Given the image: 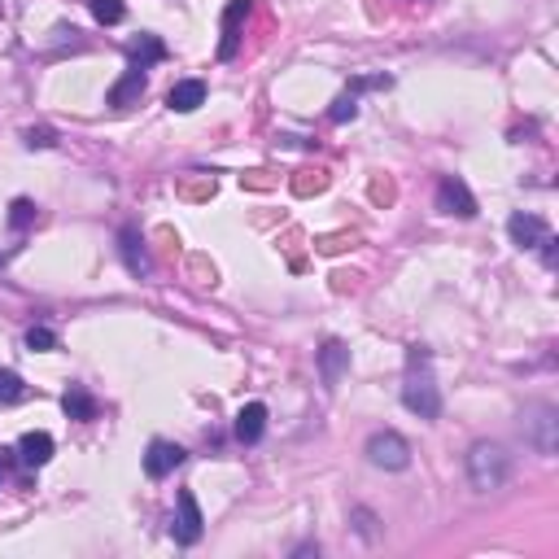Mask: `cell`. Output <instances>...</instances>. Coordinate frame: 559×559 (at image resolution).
Returning <instances> with one entry per match:
<instances>
[{
	"label": "cell",
	"mask_w": 559,
	"mask_h": 559,
	"mask_svg": "<svg viewBox=\"0 0 559 559\" xmlns=\"http://www.w3.org/2000/svg\"><path fill=\"white\" fill-rule=\"evenodd\" d=\"M249 18V0H227L223 9V40H219V61H232L240 53V22Z\"/></svg>",
	"instance_id": "8"
},
{
	"label": "cell",
	"mask_w": 559,
	"mask_h": 559,
	"mask_svg": "<svg viewBox=\"0 0 559 559\" xmlns=\"http://www.w3.org/2000/svg\"><path fill=\"white\" fill-rule=\"evenodd\" d=\"M402 406L419 419H438L441 416V389L433 376V354L424 345L406 350V376H402Z\"/></svg>",
	"instance_id": "1"
},
{
	"label": "cell",
	"mask_w": 559,
	"mask_h": 559,
	"mask_svg": "<svg viewBox=\"0 0 559 559\" xmlns=\"http://www.w3.org/2000/svg\"><path fill=\"white\" fill-rule=\"evenodd\" d=\"M507 477H512V455L502 450L499 441H477L468 450V480H472V490H480V494L502 490Z\"/></svg>",
	"instance_id": "2"
},
{
	"label": "cell",
	"mask_w": 559,
	"mask_h": 559,
	"mask_svg": "<svg viewBox=\"0 0 559 559\" xmlns=\"http://www.w3.org/2000/svg\"><path fill=\"white\" fill-rule=\"evenodd\" d=\"M507 232H512V240H516L520 249H538L542 240L551 237V227H546L538 215H512V219H507Z\"/></svg>",
	"instance_id": "13"
},
{
	"label": "cell",
	"mask_w": 559,
	"mask_h": 559,
	"mask_svg": "<svg viewBox=\"0 0 559 559\" xmlns=\"http://www.w3.org/2000/svg\"><path fill=\"white\" fill-rule=\"evenodd\" d=\"M350 520L359 524V533H363V538H367V542H376V529H372V524H376V516H372V512H363V507H359V512H354Z\"/></svg>",
	"instance_id": "25"
},
{
	"label": "cell",
	"mask_w": 559,
	"mask_h": 559,
	"mask_svg": "<svg viewBox=\"0 0 559 559\" xmlns=\"http://www.w3.org/2000/svg\"><path fill=\"white\" fill-rule=\"evenodd\" d=\"M389 75H359V79H350V92L359 97V92H372V88H389Z\"/></svg>",
	"instance_id": "23"
},
{
	"label": "cell",
	"mask_w": 559,
	"mask_h": 559,
	"mask_svg": "<svg viewBox=\"0 0 559 559\" xmlns=\"http://www.w3.org/2000/svg\"><path fill=\"white\" fill-rule=\"evenodd\" d=\"M88 9H92V18H97L100 26H114V22L127 18V5H122V0H88Z\"/></svg>",
	"instance_id": "19"
},
{
	"label": "cell",
	"mask_w": 559,
	"mask_h": 559,
	"mask_svg": "<svg viewBox=\"0 0 559 559\" xmlns=\"http://www.w3.org/2000/svg\"><path fill=\"white\" fill-rule=\"evenodd\" d=\"M328 119H332V122H354V119H359V97H354V92L337 97V100H332V110H328Z\"/></svg>",
	"instance_id": "21"
},
{
	"label": "cell",
	"mask_w": 559,
	"mask_h": 559,
	"mask_svg": "<svg viewBox=\"0 0 559 559\" xmlns=\"http://www.w3.org/2000/svg\"><path fill=\"white\" fill-rule=\"evenodd\" d=\"M26 398H31L26 380L18 372H9V367H0V406H14V402H26Z\"/></svg>",
	"instance_id": "18"
},
{
	"label": "cell",
	"mask_w": 559,
	"mask_h": 559,
	"mask_svg": "<svg viewBox=\"0 0 559 559\" xmlns=\"http://www.w3.org/2000/svg\"><path fill=\"white\" fill-rule=\"evenodd\" d=\"M311 188L320 193V188H323V175H315V180H306V171H301V180H298V193H311Z\"/></svg>",
	"instance_id": "26"
},
{
	"label": "cell",
	"mask_w": 559,
	"mask_h": 559,
	"mask_svg": "<svg viewBox=\"0 0 559 559\" xmlns=\"http://www.w3.org/2000/svg\"><path fill=\"white\" fill-rule=\"evenodd\" d=\"M61 406H66V416L70 419H97V398H92L83 385H70L66 398H61Z\"/></svg>",
	"instance_id": "17"
},
{
	"label": "cell",
	"mask_w": 559,
	"mask_h": 559,
	"mask_svg": "<svg viewBox=\"0 0 559 559\" xmlns=\"http://www.w3.org/2000/svg\"><path fill=\"white\" fill-rule=\"evenodd\" d=\"M9 455H14V450H0V477H5V463H9Z\"/></svg>",
	"instance_id": "27"
},
{
	"label": "cell",
	"mask_w": 559,
	"mask_h": 559,
	"mask_svg": "<svg viewBox=\"0 0 559 559\" xmlns=\"http://www.w3.org/2000/svg\"><path fill=\"white\" fill-rule=\"evenodd\" d=\"M367 459H372V468L402 472V468H411V446H406V438H398L394 428H385V433H372V438H367Z\"/></svg>",
	"instance_id": "4"
},
{
	"label": "cell",
	"mask_w": 559,
	"mask_h": 559,
	"mask_svg": "<svg viewBox=\"0 0 559 559\" xmlns=\"http://www.w3.org/2000/svg\"><path fill=\"white\" fill-rule=\"evenodd\" d=\"M438 210L441 215H455V219H472V215H477V197L468 193V184H463L459 175H441Z\"/></svg>",
	"instance_id": "6"
},
{
	"label": "cell",
	"mask_w": 559,
	"mask_h": 559,
	"mask_svg": "<svg viewBox=\"0 0 559 559\" xmlns=\"http://www.w3.org/2000/svg\"><path fill=\"white\" fill-rule=\"evenodd\" d=\"M119 254H122V262H127V271L132 276H149L153 271V262H149V249H144V237H140V227L136 223H127L119 232Z\"/></svg>",
	"instance_id": "9"
},
{
	"label": "cell",
	"mask_w": 559,
	"mask_h": 559,
	"mask_svg": "<svg viewBox=\"0 0 559 559\" xmlns=\"http://www.w3.org/2000/svg\"><path fill=\"white\" fill-rule=\"evenodd\" d=\"M201 533H206V516L197 507V494L193 490H180L175 494V520H171V538L180 546H197Z\"/></svg>",
	"instance_id": "5"
},
{
	"label": "cell",
	"mask_w": 559,
	"mask_h": 559,
	"mask_svg": "<svg viewBox=\"0 0 559 559\" xmlns=\"http://www.w3.org/2000/svg\"><path fill=\"white\" fill-rule=\"evenodd\" d=\"M524 438H529V446H533L538 455H555V446H559V411L555 406H546V402L529 406V411H524Z\"/></svg>",
	"instance_id": "3"
},
{
	"label": "cell",
	"mask_w": 559,
	"mask_h": 559,
	"mask_svg": "<svg viewBox=\"0 0 559 559\" xmlns=\"http://www.w3.org/2000/svg\"><path fill=\"white\" fill-rule=\"evenodd\" d=\"M127 58H132V66L149 70V66H158V61L166 58V44H162L158 36H140V40L127 44Z\"/></svg>",
	"instance_id": "16"
},
{
	"label": "cell",
	"mask_w": 559,
	"mask_h": 559,
	"mask_svg": "<svg viewBox=\"0 0 559 559\" xmlns=\"http://www.w3.org/2000/svg\"><path fill=\"white\" fill-rule=\"evenodd\" d=\"M345 367H350V345L345 341H328L320 350V376L328 389H337L341 376H345Z\"/></svg>",
	"instance_id": "11"
},
{
	"label": "cell",
	"mask_w": 559,
	"mask_h": 559,
	"mask_svg": "<svg viewBox=\"0 0 559 559\" xmlns=\"http://www.w3.org/2000/svg\"><path fill=\"white\" fill-rule=\"evenodd\" d=\"M232 433H237V441L254 446V441L267 433V406H262V402H245V406L237 411V424H232Z\"/></svg>",
	"instance_id": "12"
},
{
	"label": "cell",
	"mask_w": 559,
	"mask_h": 559,
	"mask_svg": "<svg viewBox=\"0 0 559 559\" xmlns=\"http://www.w3.org/2000/svg\"><path fill=\"white\" fill-rule=\"evenodd\" d=\"M26 144H31V149H48V144H58V136H53V127H31V132H26Z\"/></svg>",
	"instance_id": "24"
},
{
	"label": "cell",
	"mask_w": 559,
	"mask_h": 559,
	"mask_svg": "<svg viewBox=\"0 0 559 559\" xmlns=\"http://www.w3.org/2000/svg\"><path fill=\"white\" fill-rule=\"evenodd\" d=\"M188 459L184 455V446H175V441H149V450H144V477H153V480H162V477H171L180 463Z\"/></svg>",
	"instance_id": "7"
},
{
	"label": "cell",
	"mask_w": 559,
	"mask_h": 559,
	"mask_svg": "<svg viewBox=\"0 0 559 559\" xmlns=\"http://www.w3.org/2000/svg\"><path fill=\"white\" fill-rule=\"evenodd\" d=\"M201 100H206V83L201 79H184V83H175V88L166 92V105H171L175 114H193Z\"/></svg>",
	"instance_id": "15"
},
{
	"label": "cell",
	"mask_w": 559,
	"mask_h": 559,
	"mask_svg": "<svg viewBox=\"0 0 559 559\" xmlns=\"http://www.w3.org/2000/svg\"><path fill=\"white\" fill-rule=\"evenodd\" d=\"M26 350H36V354H44V350H58V332H53V328H44V323H36V328L26 332Z\"/></svg>",
	"instance_id": "22"
},
{
	"label": "cell",
	"mask_w": 559,
	"mask_h": 559,
	"mask_svg": "<svg viewBox=\"0 0 559 559\" xmlns=\"http://www.w3.org/2000/svg\"><path fill=\"white\" fill-rule=\"evenodd\" d=\"M14 455H18L22 468H44V463L53 459V438L48 433H22Z\"/></svg>",
	"instance_id": "14"
},
{
	"label": "cell",
	"mask_w": 559,
	"mask_h": 559,
	"mask_svg": "<svg viewBox=\"0 0 559 559\" xmlns=\"http://www.w3.org/2000/svg\"><path fill=\"white\" fill-rule=\"evenodd\" d=\"M36 219H40V215H36V201L18 197L14 206H9V227H14V232H26V227H31Z\"/></svg>",
	"instance_id": "20"
},
{
	"label": "cell",
	"mask_w": 559,
	"mask_h": 559,
	"mask_svg": "<svg viewBox=\"0 0 559 559\" xmlns=\"http://www.w3.org/2000/svg\"><path fill=\"white\" fill-rule=\"evenodd\" d=\"M144 88H149V70H140V66H127V75H122L114 88H110V105L114 110H127V105H136L140 97H144Z\"/></svg>",
	"instance_id": "10"
}]
</instances>
